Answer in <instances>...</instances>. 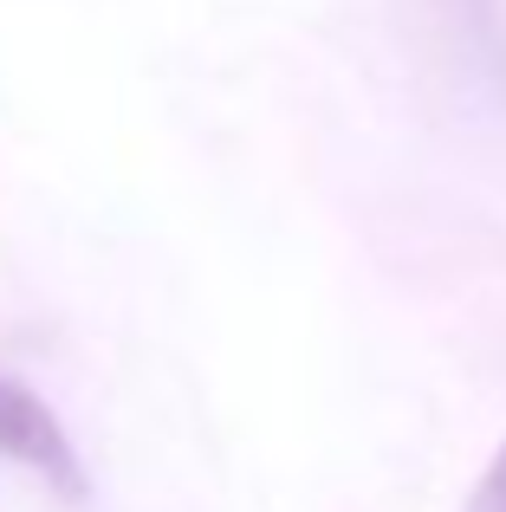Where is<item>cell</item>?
<instances>
[{"label":"cell","instance_id":"cell-1","mask_svg":"<svg viewBox=\"0 0 506 512\" xmlns=\"http://www.w3.org/2000/svg\"><path fill=\"white\" fill-rule=\"evenodd\" d=\"M0 461L46 480L59 500H85V461H78L65 422L7 370H0Z\"/></svg>","mask_w":506,"mask_h":512},{"label":"cell","instance_id":"cell-2","mask_svg":"<svg viewBox=\"0 0 506 512\" xmlns=\"http://www.w3.org/2000/svg\"><path fill=\"white\" fill-rule=\"evenodd\" d=\"M461 26H468L474 39V65H487V72L506 85V7L500 0H455Z\"/></svg>","mask_w":506,"mask_h":512},{"label":"cell","instance_id":"cell-3","mask_svg":"<svg viewBox=\"0 0 506 512\" xmlns=\"http://www.w3.org/2000/svg\"><path fill=\"white\" fill-rule=\"evenodd\" d=\"M468 512H506V441L494 448L487 474L474 480V500H468Z\"/></svg>","mask_w":506,"mask_h":512}]
</instances>
